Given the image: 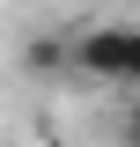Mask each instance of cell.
I'll return each mask as SVG.
<instances>
[{"instance_id": "7a4b0ae2", "label": "cell", "mask_w": 140, "mask_h": 147, "mask_svg": "<svg viewBox=\"0 0 140 147\" xmlns=\"http://www.w3.org/2000/svg\"><path fill=\"white\" fill-rule=\"evenodd\" d=\"M22 66H30V74H67L74 66V37L67 30H37L30 44H22Z\"/></svg>"}, {"instance_id": "3957f363", "label": "cell", "mask_w": 140, "mask_h": 147, "mask_svg": "<svg viewBox=\"0 0 140 147\" xmlns=\"http://www.w3.org/2000/svg\"><path fill=\"white\" fill-rule=\"evenodd\" d=\"M118 132L140 147V88H125V118H118Z\"/></svg>"}, {"instance_id": "6da1fadb", "label": "cell", "mask_w": 140, "mask_h": 147, "mask_svg": "<svg viewBox=\"0 0 140 147\" xmlns=\"http://www.w3.org/2000/svg\"><path fill=\"white\" fill-rule=\"evenodd\" d=\"M74 66L111 88H140V22H88L74 37Z\"/></svg>"}]
</instances>
